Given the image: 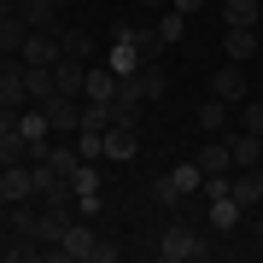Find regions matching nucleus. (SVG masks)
Segmentation results:
<instances>
[{"instance_id": "f3484780", "label": "nucleus", "mask_w": 263, "mask_h": 263, "mask_svg": "<svg viewBox=\"0 0 263 263\" xmlns=\"http://www.w3.org/2000/svg\"><path fill=\"white\" fill-rule=\"evenodd\" d=\"M111 94H117V70H111V65H88V88H82V100H100V105H105Z\"/></svg>"}, {"instance_id": "cd10ccee", "label": "nucleus", "mask_w": 263, "mask_h": 263, "mask_svg": "<svg viewBox=\"0 0 263 263\" xmlns=\"http://www.w3.org/2000/svg\"><path fill=\"white\" fill-rule=\"evenodd\" d=\"M158 35H164V47H170V41H181V35H187V18H181V12L170 6L164 18H158Z\"/></svg>"}, {"instance_id": "c9c22d12", "label": "nucleus", "mask_w": 263, "mask_h": 263, "mask_svg": "<svg viewBox=\"0 0 263 263\" xmlns=\"http://www.w3.org/2000/svg\"><path fill=\"white\" fill-rule=\"evenodd\" d=\"M216 6H222V0H216Z\"/></svg>"}, {"instance_id": "a878e982", "label": "nucleus", "mask_w": 263, "mask_h": 263, "mask_svg": "<svg viewBox=\"0 0 263 263\" xmlns=\"http://www.w3.org/2000/svg\"><path fill=\"white\" fill-rule=\"evenodd\" d=\"M135 47H141L146 65H158V59H164V35H158V29H141V24H135Z\"/></svg>"}, {"instance_id": "0eeeda50", "label": "nucleus", "mask_w": 263, "mask_h": 263, "mask_svg": "<svg viewBox=\"0 0 263 263\" xmlns=\"http://www.w3.org/2000/svg\"><path fill=\"white\" fill-rule=\"evenodd\" d=\"M24 35H29L24 12H18V6H0V53L18 59V53H24Z\"/></svg>"}, {"instance_id": "1a4fd4ad", "label": "nucleus", "mask_w": 263, "mask_h": 263, "mask_svg": "<svg viewBox=\"0 0 263 263\" xmlns=\"http://www.w3.org/2000/svg\"><path fill=\"white\" fill-rule=\"evenodd\" d=\"M135 152H141V135H135V123H111V129H105V158L129 164Z\"/></svg>"}, {"instance_id": "f03ea898", "label": "nucleus", "mask_w": 263, "mask_h": 263, "mask_svg": "<svg viewBox=\"0 0 263 263\" xmlns=\"http://www.w3.org/2000/svg\"><path fill=\"white\" fill-rule=\"evenodd\" d=\"M70 205L76 199H47V211L35 216V246H53L59 252V240H65V228H70Z\"/></svg>"}, {"instance_id": "20e7f679", "label": "nucleus", "mask_w": 263, "mask_h": 263, "mask_svg": "<svg viewBox=\"0 0 263 263\" xmlns=\"http://www.w3.org/2000/svg\"><path fill=\"white\" fill-rule=\"evenodd\" d=\"M94 246H100V234L88 222H70L65 228V240H59V257H70V263H88L94 257Z\"/></svg>"}, {"instance_id": "4468645a", "label": "nucleus", "mask_w": 263, "mask_h": 263, "mask_svg": "<svg viewBox=\"0 0 263 263\" xmlns=\"http://www.w3.org/2000/svg\"><path fill=\"white\" fill-rule=\"evenodd\" d=\"M222 24L228 29H257V12H263V0H222Z\"/></svg>"}, {"instance_id": "6ab92c4d", "label": "nucleus", "mask_w": 263, "mask_h": 263, "mask_svg": "<svg viewBox=\"0 0 263 263\" xmlns=\"http://www.w3.org/2000/svg\"><path fill=\"white\" fill-rule=\"evenodd\" d=\"M105 65H111L117 76H135V70L146 65V59H141V47H135V41H111V53H105Z\"/></svg>"}, {"instance_id": "9b49d317", "label": "nucleus", "mask_w": 263, "mask_h": 263, "mask_svg": "<svg viewBox=\"0 0 263 263\" xmlns=\"http://www.w3.org/2000/svg\"><path fill=\"white\" fill-rule=\"evenodd\" d=\"M222 141H228V152H234V170H257L263 164V135H222Z\"/></svg>"}, {"instance_id": "bb28decb", "label": "nucleus", "mask_w": 263, "mask_h": 263, "mask_svg": "<svg viewBox=\"0 0 263 263\" xmlns=\"http://www.w3.org/2000/svg\"><path fill=\"white\" fill-rule=\"evenodd\" d=\"M6 216H12V228H18L24 240H35V211H29V199H18V205H6Z\"/></svg>"}, {"instance_id": "c756f323", "label": "nucleus", "mask_w": 263, "mask_h": 263, "mask_svg": "<svg viewBox=\"0 0 263 263\" xmlns=\"http://www.w3.org/2000/svg\"><path fill=\"white\" fill-rule=\"evenodd\" d=\"M240 129L246 135H263V105H240Z\"/></svg>"}, {"instance_id": "39448f33", "label": "nucleus", "mask_w": 263, "mask_h": 263, "mask_svg": "<svg viewBox=\"0 0 263 263\" xmlns=\"http://www.w3.org/2000/svg\"><path fill=\"white\" fill-rule=\"evenodd\" d=\"M41 111H47V123H53V135H76V129H82V105H76L70 94H53L47 105H41Z\"/></svg>"}, {"instance_id": "9d476101", "label": "nucleus", "mask_w": 263, "mask_h": 263, "mask_svg": "<svg viewBox=\"0 0 263 263\" xmlns=\"http://www.w3.org/2000/svg\"><path fill=\"white\" fill-rule=\"evenodd\" d=\"M246 88H252V82H246V70H240V65H222V70L211 76V94H216V100H228V105H240V100H246Z\"/></svg>"}, {"instance_id": "473e14b6", "label": "nucleus", "mask_w": 263, "mask_h": 263, "mask_svg": "<svg viewBox=\"0 0 263 263\" xmlns=\"http://www.w3.org/2000/svg\"><path fill=\"white\" fill-rule=\"evenodd\" d=\"M0 6H24V0H0Z\"/></svg>"}, {"instance_id": "dca6fc26", "label": "nucleus", "mask_w": 263, "mask_h": 263, "mask_svg": "<svg viewBox=\"0 0 263 263\" xmlns=\"http://www.w3.org/2000/svg\"><path fill=\"white\" fill-rule=\"evenodd\" d=\"M257 47H263L257 29H228V35H222V59H234V65H240V59H257Z\"/></svg>"}, {"instance_id": "393cba45", "label": "nucleus", "mask_w": 263, "mask_h": 263, "mask_svg": "<svg viewBox=\"0 0 263 263\" xmlns=\"http://www.w3.org/2000/svg\"><path fill=\"white\" fill-rule=\"evenodd\" d=\"M41 164L59 170V176H70V170L82 164V152H76V141H70V146H47V158H41Z\"/></svg>"}, {"instance_id": "423d86ee", "label": "nucleus", "mask_w": 263, "mask_h": 263, "mask_svg": "<svg viewBox=\"0 0 263 263\" xmlns=\"http://www.w3.org/2000/svg\"><path fill=\"white\" fill-rule=\"evenodd\" d=\"M0 187H6V205L35 199V164H6V170H0Z\"/></svg>"}, {"instance_id": "412c9836", "label": "nucleus", "mask_w": 263, "mask_h": 263, "mask_svg": "<svg viewBox=\"0 0 263 263\" xmlns=\"http://www.w3.org/2000/svg\"><path fill=\"white\" fill-rule=\"evenodd\" d=\"M70 187H76V199H100V164L82 158V164L70 170Z\"/></svg>"}, {"instance_id": "f8f14e48", "label": "nucleus", "mask_w": 263, "mask_h": 263, "mask_svg": "<svg viewBox=\"0 0 263 263\" xmlns=\"http://www.w3.org/2000/svg\"><path fill=\"white\" fill-rule=\"evenodd\" d=\"M53 82H59V94L82 100V88H88V65H82V59H59V65H53Z\"/></svg>"}, {"instance_id": "6e6552de", "label": "nucleus", "mask_w": 263, "mask_h": 263, "mask_svg": "<svg viewBox=\"0 0 263 263\" xmlns=\"http://www.w3.org/2000/svg\"><path fill=\"white\" fill-rule=\"evenodd\" d=\"M29 88H24V65H0V111H24Z\"/></svg>"}, {"instance_id": "2eb2a0df", "label": "nucleus", "mask_w": 263, "mask_h": 263, "mask_svg": "<svg viewBox=\"0 0 263 263\" xmlns=\"http://www.w3.org/2000/svg\"><path fill=\"white\" fill-rule=\"evenodd\" d=\"M164 176H170V187H176L181 199H193L199 187H205V176H199V164H193V158H181V164H170Z\"/></svg>"}, {"instance_id": "f704fd0d", "label": "nucleus", "mask_w": 263, "mask_h": 263, "mask_svg": "<svg viewBox=\"0 0 263 263\" xmlns=\"http://www.w3.org/2000/svg\"><path fill=\"white\" fill-rule=\"evenodd\" d=\"M59 6H70V0H59Z\"/></svg>"}, {"instance_id": "b1692460", "label": "nucleus", "mask_w": 263, "mask_h": 263, "mask_svg": "<svg viewBox=\"0 0 263 263\" xmlns=\"http://www.w3.org/2000/svg\"><path fill=\"white\" fill-rule=\"evenodd\" d=\"M70 141H76V152H82L88 164H100V158H105V129H76Z\"/></svg>"}, {"instance_id": "f257e3e1", "label": "nucleus", "mask_w": 263, "mask_h": 263, "mask_svg": "<svg viewBox=\"0 0 263 263\" xmlns=\"http://www.w3.org/2000/svg\"><path fill=\"white\" fill-rule=\"evenodd\" d=\"M158 257L164 263H199V257H211V240L199 228H187V222H170L164 240H158Z\"/></svg>"}, {"instance_id": "7ed1b4c3", "label": "nucleus", "mask_w": 263, "mask_h": 263, "mask_svg": "<svg viewBox=\"0 0 263 263\" xmlns=\"http://www.w3.org/2000/svg\"><path fill=\"white\" fill-rule=\"evenodd\" d=\"M59 59H65V47H59V29H29V35H24L18 65H59Z\"/></svg>"}, {"instance_id": "72a5a7b5", "label": "nucleus", "mask_w": 263, "mask_h": 263, "mask_svg": "<svg viewBox=\"0 0 263 263\" xmlns=\"http://www.w3.org/2000/svg\"><path fill=\"white\" fill-rule=\"evenodd\" d=\"M257 240H263V216H257Z\"/></svg>"}, {"instance_id": "7c9ffc66", "label": "nucleus", "mask_w": 263, "mask_h": 263, "mask_svg": "<svg viewBox=\"0 0 263 263\" xmlns=\"http://www.w3.org/2000/svg\"><path fill=\"white\" fill-rule=\"evenodd\" d=\"M170 6H176L181 18H187V12H199V6H205V0H170Z\"/></svg>"}, {"instance_id": "ddd939ff", "label": "nucleus", "mask_w": 263, "mask_h": 263, "mask_svg": "<svg viewBox=\"0 0 263 263\" xmlns=\"http://www.w3.org/2000/svg\"><path fill=\"white\" fill-rule=\"evenodd\" d=\"M24 88H29V105H47V100L59 94L53 65H24Z\"/></svg>"}, {"instance_id": "a211bd4d", "label": "nucleus", "mask_w": 263, "mask_h": 263, "mask_svg": "<svg viewBox=\"0 0 263 263\" xmlns=\"http://www.w3.org/2000/svg\"><path fill=\"white\" fill-rule=\"evenodd\" d=\"M205 205H211V228H216V234H228V228L246 216V211L234 205V193H216V199H205Z\"/></svg>"}, {"instance_id": "5701e85b", "label": "nucleus", "mask_w": 263, "mask_h": 263, "mask_svg": "<svg viewBox=\"0 0 263 263\" xmlns=\"http://www.w3.org/2000/svg\"><path fill=\"white\" fill-rule=\"evenodd\" d=\"M199 129H205V135H222L228 129V100L211 94V105H199Z\"/></svg>"}, {"instance_id": "c85d7f7f", "label": "nucleus", "mask_w": 263, "mask_h": 263, "mask_svg": "<svg viewBox=\"0 0 263 263\" xmlns=\"http://www.w3.org/2000/svg\"><path fill=\"white\" fill-rule=\"evenodd\" d=\"M152 199H158V205H170V211H176V205H181V193H176V187H170V176H158V181H152Z\"/></svg>"}, {"instance_id": "aec40b11", "label": "nucleus", "mask_w": 263, "mask_h": 263, "mask_svg": "<svg viewBox=\"0 0 263 263\" xmlns=\"http://www.w3.org/2000/svg\"><path fill=\"white\" fill-rule=\"evenodd\" d=\"M24 24L29 29H53V18H59V12H65V6H59V0H24Z\"/></svg>"}, {"instance_id": "4be33fe9", "label": "nucleus", "mask_w": 263, "mask_h": 263, "mask_svg": "<svg viewBox=\"0 0 263 263\" xmlns=\"http://www.w3.org/2000/svg\"><path fill=\"white\" fill-rule=\"evenodd\" d=\"M59 47H65V59H94V35L88 29H59Z\"/></svg>"}, {"instance_id": "2f4dec72", "label": "nucleus", "mask_w": 263, "mask_h": 263, "mask_svg": "<svg viewBox=\"0 0 263 263\" xmlns=\"http://www.w3.org/2000/svg\"><path fill=\"white\" fill-rule=\"evenodd\" d=\"M141 6H152V12H164V6H170V0H141Z\"/></svg>"}]
</instances>
